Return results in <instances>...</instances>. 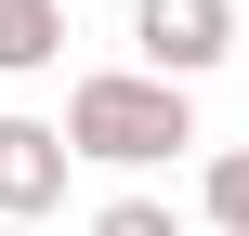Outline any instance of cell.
<instances>
[{"label":"cell","mask_w":249,"mask_h":236,"mask_svg":"<svg viewBox=\"0 0 249 236\" xmlns=\"http://www.w3.org/2000/svg\"><path fill=\"white\" fill-rule=\"evenodd\" d=\"M131 39H144V79H210L236 53V0H131Z\"/></svg>","instance_id":"7a4b0ae2"},{"label":"cell","mask_w":249,"mask_h":236,"mask_svg":"<svg viewBox=\"0 0 249 236\" xmlns=\"http://www.w3.org/2000/svg\"><path fill=\"white\" fill-rule=\"evenodd\" d=\"M92 236H184V223H171L158 197H105V210H92Z\"/></svg>","instance_id":"8992f818"},{"label":"cell","mask_w":249,"mask_h":236,"mask_svg":"<svg viewBox=\"0 0 249 236\" xmlns=\"http://www.w3.org/2000/svg\"><path fill=\"white\" fill-rule=\"evenodd\" d=\"M66 53V0H0V79H39Z\"/></svg>","instance_id":"277c9868"},{"label":"cell","mask_w":249,"mask_h":236,"mask_svg":"<svg viewBox=\"0 0 249 236\" xmlns=\"http://www.w3.org/2000/svg\"><path fill=\"white\" fill-rule=\"evenodd\" d=\"M171 145H197V105H184V79L105 66V79H79V92H66V158L144 171V158H171Z\"/></svg>","instance_id":"6da1fadb"},{"label":"cell","mask_w":249,"mask_h":236,"mask_svg":"<svg viewBox=\"0 0 249 236\" xmlns=\"http://www.w3.org/2000/svg\"><path fill=\"white\" fill-rule=\"evenodd\" d=\"M66 197V131L53 118H0V223H39Z\"/></svg>","instance_id":"3957f363"},{"label":"cell","mask_w":249,"mask_h":236,"mask_svg":"<svg viewBox=\"0 0 249 236\" xmlns=\"http://www.w3.org/2000/svg\"><path fill=\"white\" fill-rule=\"evenodd\" d=\"M0 236H26V223H0Z\"/></svg>","instance_id":"52a82bcc"},{"label":"cell","mask_w":249,"mask_h":236,"mask_svg":"<svg viewBox=\"0 0 249 236\" xmlns=\"http://www.w3.org/2000/svg\"><path fill=\"white\" fill-rule=\"evenodd\" d=\"M210 223L249 236V145H223V158H210Z\"/></svg>","instance_id":"5b68a950"}]
</instances>
